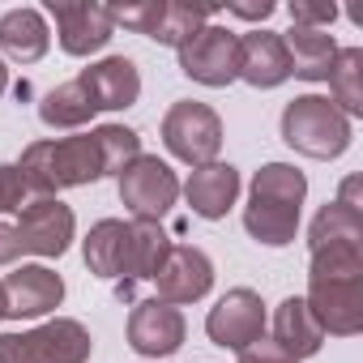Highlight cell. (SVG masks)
<instances>
[{"mask_svg":"<svg viewBox=\"0 0 363 363\" xmlns=\"http://www.w3.org/2000/svg\"><path fill=\"white\" fill-rule=\"evenodd\" d=\"M240 363H295V359H291L274 337H265V333H261L257 342H248V346L240 350Z\"/></svg>","mask_w":363,"mask_h":363,"instance_id":"obj_30","label":"cell"},{"mask_svg":"<svg viewBox=\"0 0 363 363\" xmlns=\"http://www.w3.org/2000/svg\"><path fill=\"white\" fill-rule=\"evenodd\" d=\"M39 120H43L48 128H82V124L94 120V107H90L86 90L77 86V77L43 94V103H39Z\"/></svg>","mask_w":363,"mask_h":363,"instance_id":"obj_24","label":"cell"},{"mask_svg":"<svg viewBox=\"0 0 363 363\" xmlns=\"http://www.w3.org/2000/svg\"><path fill=\"white\" fill-rule=\"evenodd\" d=\"M337 18V5H329V0H295L291 5V22L299 30H320Z\"/></svg>","mask_w":363,"mask_h":363,"instance_id":"obj_28","label":"cell"},{"mask_svg":"<svg viewBox=\"0 0 363 363\" xmlns=\"http://www.w3.org/2000/svg\"><path fill=\"white\" fill-rule=\"evenodd\" d=\"M184 197H189V206H193L197 218L218 223V218H227V210H231L235 197H240V171H235L231 162L193 167L189 184H184Z\"/></svg>","mask_w":363,"mask_h":363,"instance_id":"obj_17","label":"cell"},{"mask_svg":"<svg viewBox=\"0 0 363 363\" xmlns=\"http://www.w3.org/2000/svg\"><path fill=\"white\" fill-rule=\"evenodd\" d=\"M282 141L308 158H337L350 145V120L320 94H299L282 111Z\"/></svg>","mask_w":363,"mask_h":363,"instance_id":"obj_4","label":"cell"},{"mask_svg":"<svg viewBox=\"0 0 363 363\" xmlns=\"http://www.w3.org/2000/svg\"><path fill=\"white\" fill-rule=\"evenodd\" d=\"M282 43H286V56H291V73H295V77H303V82H325V77H329L333 56H337L333 35L291 26V30L282 35Z\"/></svg>","mask_w":363,"mask_h":363,"instance_id":"obj_22","label":"cell"},{"mask_svg":"<svg viewBox=\"0 0 363 363\" xmlns=\"http://www.w3.org/2000/svg\"><path fill=\"white\" fill-rule=\"evenodd\" d=\"M179 73L201 86H231L240 77V35L227 26H201L179 48Z\"/></svg>","mask_w":363,"mask_h":363,"instance_id":"obj_8","label":"cell"},{"mask_svg":"<svg viewBox=\"0 0 363 363\" xmlns=\"http://www.w3.org/2000/svg\"><path fill=\"white\" fill-rule=\"evenodd\" d=\"M48 13L56 18L60 48L69 56H94L116 35L111 5H90V0H48Z\"/></svg>","mask_w":363,"mask_h":363,"instance_id":"obj_10","label":"cell"},{"mask_svg":"<svg viewBox=\"0 0 363 363\" xmlns=\"http://www.w3.org/2000/svg\"><path fill=\"white\" fill-rule=\"evenodd\" d=\"M94 137H99L107 175H120V171L141 154V137H137L133 128H124V124H103V128H94Z\"/></svg>","mask_w":363,"mask_h":363,"instance_id":"obj_27","label":"cell"},{"mask_svg":"<svg viewBox=\"0 0 363 363\" xmlns=\"http://www.w3.org/2000/svg\"><path fill=\"white\" fill-rule=\"evenodd\" d=\"M206 333H210L214 346H227V350H244L248 342H257V337L265 333V303H261V295L248 291V286L227 291V295L210 308Z\"/></svg>","mask_w":363,"mask_h":363,"instance_id":"obj_12","label":"cell"},{"mask_svg":"<svg viewBox=\"0 0 363 363\" xmlns=\"http://www.w3.org/2000/svg\"><path fill=\"white\" fill-rule=\"evenodd\" d=\"M77 86L86 90L94 111H124L141 99V73L128 56H107L77 73Z\"/></svg>","mask_w":363,"mask_h":363,"instance_id":"obj_15","label":"cell"},{"mask_svg":"<svg viewBox=\"0 0 363 363\" xmlns=\"http://www.w3.org/2000/svg\"><path fill=\"white\" fill-rule=\"evenodd\" d=\"M227 13L231 18H244V22H265L274 13V5H269V0H261V5H227Z\"/></svg>","mask_w":363,"mask_h":363,"instance_id":"obj_31","label":"cell"},{"mask_svg":"<svg viewBox=\"0 0 363 363\" xmlns=\"http://www.w3.org/2000/svg\"><path fill=\"white\" fill-rule=\"evenodd\" d=\"M214 13H218V5H193V0H158V18H154L150 39L179 52L201 26H210Z\"/></svg>","mask_w":363,"mask_h":363,"instance_id":"obj_21","label":"cell"},{"mask_svg":"<svg viewBox=\"0 0 363 363\" xmlns=\"http://www.w3.org/2000/svg\"><path fill=\"white\" fill-rule=\"evenodd\" d=\"M320 244H363V214L346 201H329L308 227V248Z\"/></svg>","mask_w":363,"mask_h":363,"instance_id":"obj_25","label":"cell"},{"mask_svg":"<svg viewBox=\"0 0 363 363\" xmlns=\"http://www.w3.org/2000/svg\"><path fill=\"white\" fill-rule=\"evenodd\" d=\"M128 346L145 359H167L184 346V316L162 299H141L128 312Z\"/></svg>","mask_w":363,"mask_h":363,"instance_id":"obj_14","label":"cell"},{"mask_svg":"<svg viewBox=\"0 0 363 363\" xmlns=\"http://www.w3.org/2000/svg\"><path fill=\"white\" fill-rule=\"evenodd\" d=\"M48 22L39 9H9L5 18H0V52H5L9 60L18 65H35L48 56Z\"/></svg>","mask_w":363,"mask_h":363,"instance_id":"obj_20","label":"cell"},{"mask_svg":"<svg viewBox=\"0 0 363 363\" xmlns=\"http://www.w3.org/2000/svg\"><path fill=\"white\" fill-rule=\"evenodd\" d=\"M90 346L82 320L56 316L30 333H0V363H86Z\"/></svg>","mask_w":363,"mask_h":363,"instance_id":"obj_5","label":"cell"},{"mask_svg":"<svg viewBox=\"0 0 363 363\" xmlns=\"http://www.w3.org/2000/svg\"><path fill=\"white\" fill-rule=\"evenodd\" d=\"M329 90H333V107L350 120L363 116V48H337L333 69H329Z\"/></svg>","mask_w":363,"mask_h":363,"instance_id":"obj_23","label":"cell"},{"mask_svg":"<svg viewBox=\"0 0 363 363\" xmlns=\"http://www.w3.org/2000/svg\"><path fill=\"white\" fill-rule=\"evenodd\" d=\"M9 316V308H5V286H0V320H5Z\"/></svg>","mask_w":363,"mask_h":363,"instance_id":"obj_34","label":"cell"},{"mask_svg":"<svg viewBox=\"0 0 363 363\" xmlns=\"http://www.w3.org/2000/svg\"><path fill=\"white\" fill-rule=\"evenodd\" d=\"M274 342L299 363V359H312L320 346H325V329L316 325V316L308 312L303 299H282L278 312H274Z\"/></svg>","mask_w":363,"mask_h":363,"instance_id":"obj_19","label":"cell"},{"mask_svg":"<svg viewBox=\"0 0 363 363\" xmlns=\"http://www.w3.org/2000/svg\"><path fill=\"white\" fill-rule=\"evenodd\" d=\"M308 312L333 337L363 329V244H325L308 261Z\"/></svg>","mask_w":363,"mask_h":363,"instance_id":"obj_1","label":"cell"},{"mask_svg":"<svg viewBox=\"0 0 363 363\" xmlns=\"http://www.w3.org/2000/svg\"><path fill=\"white\" fill-rule=\"evenodd\" d=\"M162 145L179 158V162H189V167H206L218 158L223 150V120L214 107L206 103H175L167 116H162Z\"/></svg>","mask_w":363,"mask_h":363,"instance_id":"obj_6","label":"cell"},{"mask_svg":"<svg viewBox=\"0 0 363 363\" xmlns=\"http://www.w3.org/2000/svg\"><path fill=\"white\" fill-rule=\"evenodd\" d=\"M120 201L141 223H162L171 206L179 201V179L158 154H137L120 171Z\"/></svg>","mask_w":363,"mask_h":363,"instance_id":"obj_7","label":"cell"},{"mask_svg":"<svg viewBox=\"0 0 363 363\" xmlns=\"http://www.w3.org/2000/svg\"><path fill=\"white\" fill-rule=\"evenodd\" d=\"M5 308L9 316H48L52 308H60L65 299V282L60 274H52L48 265H18L5 282Z\"/></svg>","mask_w":363,"mask_h":363,"instance_id":"obj_16","label":"cell"},{"mask_svg":"<svg viewBox=\"0 0 363 363\" xmlns=\"http://www.w3.org/2000/svg\"><path fill=\"white\" fill-rule=\"evenodd\" d=\"M73 210L56 197H35L22 206V223L13 227L18 252L26 257H65L73 244Z\"/></svg>","mask_w":363,"mask_h":363,"instance_id":"obj_9","label":"cell"},{"mask_svg":"<svg viewBox=\"0 0 363 363\" xmlns=\"http://www.w3.org/2000/svg\"><path fill=\"white\" fill-rule=\"evenodd\" d=\"M308 197V179L291 162H265L252 175L248 206H244V227L257 244L265 248H286L299 231V206Z\"/></svg>","mask_w":363,"mask_h":363,"instance_id":"obj_2","label":"cell"},{"mask_svg":"<svg viewBox=\"0 0 363 363\" xmlns=\"http://www.w3.org/2000/svg\"><path fill=\"white\" fill-rule=\"evenodd\" d=\"M5 90H9V69L0 65V94H5Z\"/></svg>","mask_w":363,"mask_h":363,"instance_id":"obj_33","label":"cell"},{"mask_svg":"<svg viewBox=\"0 0 363 363\" xmlns=\"http://www.w3.org/2000/svg\"><path fill=\"white\" fill-rule=\"evenodd\" d=\"M240 77L257 90H274L291 77V56H286V43L282 35L274 30H252V35H240Z\"/></svg>","mask_w":363,"mask_h":363,"instance_id":"obj_18","label":"cell"},{"mask_svg":"<svg viewBox=\"0 0 363 363\" xmlns=\"http://www.w3.org/2000/svg\"><path fill=\"white\" fill-rule=\"evenodd\" d=\"M171 252V235L162 231V223H141L133 218V261H128V282H154L162 257Z\"/></svg>","mask_w":363,"mask_h":363,"instance_id":"obj_26","label":"cell"},{"mask_svg":"<svg viewBox=\"0 0 363 363\" xmlns=\"http://www.w3.org/2000/svg\"><path fill=\"white\" fill-rule=\"evenodd\" d=\"M22 252H18V235H13V227H5L0 223V265H13Z\"/></svg>","mask_w":363,"mask_h":363,"instance_id":"obj_32","label":"cell"},{"mask_svg":"<svg viewBox=\"0 0 363 363\" xmlns=\"http://www.w3.org/2000/svg\"><path fill=\"white\" fill-rule=\"evenodd\" d=\"M154 286H158L154 299H162V303H171V308L197 303V299H206L210 286H214V261H210L201 248H193V244H171V252L162 257V265H158V274H154Z\"/></svg>","mask_w":363,"mask_h":363,"instance_id":"obj_11","label":"cell"},{"mask_svg":"<svg viewBox=\"0 0 363 363\" xmlns=\"http://www.w3.org/2000/svg\"><path fill=\"white\" fill-rule=\"evenodd\" d=\"M22 206H26V179H22V171L9 167V162H0V214H13Z\"/></svg>","mask_w":363,"mask_h":363,"instance_id":"obj_29","label":"cell"},{"mask_svg":"<svg viewBox=\"0 0 363 363\" xmlns=\"http://www.w3.org/2000/svg\"><path fill=\"white\" fill-rule=\"evenodd\" d=\"M18 171L26 179V193H35V197H56L60 189H82V184H94V179L107 175L94 133L35 141V145H26Z\"/></svg>","mask_w":363,"mask_h":363,"instance_id":"obj_3","label":"cell"},{"mask_svg":"<svg viewBox=\"0 0 363 363\" xmlns=\"http://www.w3.org/2000/svg\"><path fill=\"white\" fill-rule=\"evenodd\" d=\"M128 261H133V223H124V218L94 223L90 235H86V265H90V274L116 282V295L120 299H133Z\"/></svg>","mask_w":363,"mask_h":363,"instance_id":"obj_13","label":"cell"}]
</instances>
